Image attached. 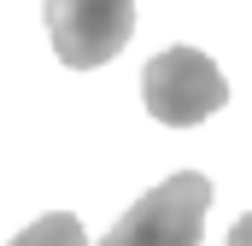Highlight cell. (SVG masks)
I'll use <instances>...</instances> for the list:
<instances>
[{"label": "cell", "instance_id": "1", "mask_svg": "<svg viewBox=\"0 0 252 246\" xmlns=\"http://www.w3.org/2000/svg\"><path fill=\"white\" fill-rule=\"evenodd\" d=\"M205 205H211V182L199 170H182V176L158 182L153 193H141L100 246H199Z\"/></svg>", "mask_w": 252, "mask_h": 246}, {"label": "cell", "instance_id": "3", "mask_svg": "<svg viewBox=\"0 0 252 246\" xmlns=\"http://www.w3.org/2000/svg\"><path fill=\"white\" fill-rule=\"evenodd\" d=\"M41 12H47L53 53L70 70L118 59L135 35V0H41Z\"/></svg>", "mask_w": 252, "mask_h": 246}, {"label": "cell", "instance_id": "2", "mask_svg": "<svg viewBox=\"0 0 252 246\" xmlns=\"http://www.w3.org/2000/svg\"><path fill=\"white\" fill-rule=\"evenodd\" d=\"M141 94H147V112L164 129H193V123H205L229 100V82L199 47H170V53L147 59Z\"/></svg>", "mask_w": 252, "mask_h": 246}, {"label": "cell", "instance_id": "4", "mask_svg": "<svg viewBox=\"0 0 252 246\" xmlns=\"http://www.w3.org/2000/svg\"><path fill=\"white\" fill-rule=\"evenodd\" d=\"M6 246H88V235H82V223L70 211H47V217H35L18 241H6Z\"/></svg>", "mask_w": 252, "mask_h": 246}, {"label": "cell", "instance_id": "5", "mask_svg": "<svg viewBox=\"0 0 252 246\" xmlns=\"http://www.w3.org/2000/svg\"><path fill=\"white\" fill-rule=\"evenodd\" d=\"M229 246H252V211L235 223V229H229Z\"/></svg>", "mask_w": 252, "mask_h": 246}]
</instances>
